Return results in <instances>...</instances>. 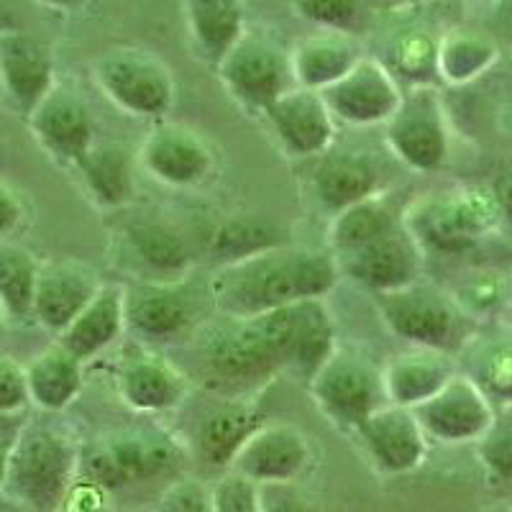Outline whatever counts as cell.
Wrapping results in <instances>:
<instances>
[{
    "label": "cell",
    "instance_id": "7402d4cb",
    "mask_svg": "<svg viewBox=\"0 0 512 512\" xmlns=\"http://www.w3.org/2000/svg\"><path fill=\"white\" fill-rule=\"evenodd\" d=\"M269 131L290 159H315L336 139V118L318 90L290 88L264 111Z\"/></svg>",
    "mask_w": 512,
    "mask_h": 512
},
{
    "label": "cell",
    "instance_id": "db71d44e",
    "mask_svg": "<svg viewBox=\"0 0 512 512\" xmlns=\"http://www.w3.org/2000/svg\"><path fill=\"white\" fill-rule=\"evenodd\" d=\"M131 512H154V510H131Z\"/></svg>",
    "mask_w": 512,
    "mask_h": 512
},
{
    "label": "cell",
    "instance_id": "ac0fdd59",
    "mask_svg": "<svg viewBox=\"0 0 512 512\" xmlns=\"http://www.w3.org/2000/svg\"><path fill=\"white\" fill-rule=\"evenodd\" d=\"M31 136L41 152L62 167H75L77 159L98 141L95 118L88 100L72 85L57 82L26 118Z\"/></svg>",
    "mask_w": 512,
    "mask_h": 512
},
{
    "label": "cell",
    "instance_id": "d590c367",
    "mask_svg": "<svg viewBox=\"0 0 512 512\" xmlns=\"http://www.w3.org/2000/svg\"><path fill=\"white\" fill-rule=\"evenodd\" d=\"M497 57V44L487 34L469 29L446 31L438 41V77L448 85H466L482 77Z\"/></svg>",
    "mask_w": 512,
    "mask_h": 512
},
{
    "label": "cell",
    "instance_id": "ba28073f",
    "mask_svg": "<svg viewBox=\"0 0 512 512\" xmlns=\"http://www.w3.org/2000/svg\"><path fill=\"white\" fill-rule=\"evenodd\" d=\"M210 292L192 287L190 277L177 282L126 285V333L146 346L187 341L208 320Z\"/></svg>",
    "mask_w": 512,
    "mask_h": 512
},
{
    "label": "cell",
    "instance_id": "4dcf8cb0",
    "mask_svg": "<svg viewBox=\"0 0 512 512\" xmlns=\"http://www.w3.org/2000/svg\"><path fill=\"white\" fill-rule=\"evenodd\" d=\"M464 377L472 379L495 408L512 405V328L474 331L456 354Z\"/></svg>",
    "mask_w": 512,
    "mask_h": 512
},
{
    "label": "cell",
    "instance_id": "f907efd6",
    "mask_svg": "<svg viewBox=\"0 0 512 512\" xmlns=\"http://www.w3.org/2000/svg\"><path fill=\"white\" fill-rule=\"evenodd\" d=\"M505 297H507V303L512 305V272H510V277L505 280Z\"/></svg>",
    "mask_w": 512,
    "mask_h": 512
},
{
    "label": "cell",
    "instance_id": "d6986e66",
    "mask_svg": "<svg viewBox=\"0 0 512 512\" xmlns=\"http://www.w3.org/2000/svg\"><path fill=\"white\" fill-rule=\"evenodd\" d=\"M402 85L382 59L364 57L331 88L323 90L328 111L346 126H384L402 100Z\"/></svg>",
    "mask_w": 512,
    "mask_h": 512
},
{
    "label": "cell",
    "instance_id": "ffe728a7",
    "mask_svg": "<svg viewBox=\"0 0 512 512\" xmlns=\"http://www.w3.org/2000/svg\"><path fill=\"white\" fill-rule=\"evenodd\" d=\"M428 441L443 446L477 443L495 415V405L484 397L477 384L461 372L443 384L441 390L413 408Z\"/></svg>",
    "mask_w": 512,
    "mask_h": 512
},
{
    "label": "cell",
    "instance_id": "3957f363",
    "mask_svg": "<svg viewBox=\"0 0 512 512\" xmlns=\"http://www.w3.org/2000/svg\"><path fill=\"white\" fill-rule=\"evenodd\" d=\"M41 413L21 420L8 451L0 497L31 512H59L80 474L82 441L70 425Z\"/></svg>",
    "mask_w": 512,
    "mask_h": 512
},
{
    "label": "cell",
    "instance_id": "816d5d0a",
    "mask_svg": "<svg viewBox=\"0 0 512 512\" xmlns=\"http://www.w3.org/2000/svg\"><path fill=\"white\" fill-rule=\"evenodd\" d=\"M6 315H3V310H0V338H3V331H6Z\"/></svg>",
    "mask_w": 512,
    "mask_h": 512
},
{
    "label": "cell",
    "instance_id": "74e56055",
    "mask_svg": "<svg viewBox=\"0 0 512 512\" xmlns=\"http://www.w3.org/2000/svg\"><path fill=\"white\" fill-rule=\"evenodd\" d=\"M477 456L489 484L512 487V405L495 408L492 423L477 441Z\"/></svg>",
    "mask_w": 512,
    "mask_h": 512
},
{
    "label": "cell",
    "instance_id": "e575fe53",
    "mask_svg": "<svg viewBox=\"0 0 512 512\" xmlns=\"http://www.w3.org/2000/svg\"><path fill=\"white\" fill-rule=\"evenodd\" d=\"M36 256L16 244H0V310L6 323H34V290L39 277Z\"/></svg>",
    "mask_w": 512,
    "mask_h": 512
},
{
    "label": "cell",
    "instance_id": "cb8c5ba5",
    "mask_svg": "<svg viewBox=\"0 0 512 512\" xmlns=\"http://www.w3.org/2000/svg\"><path fill=\"white\" fill-rule=\"evenodd\" d=\"M100 280L98 269L82 259H57L39 267L34 290V323L54 338L70 326L72 320L88 308L98 295Z\"/></svg>",
    "mask_w": 512,
    "mask_h": 512
},
{
    "label": "cell",
    "instance_id": "f5cc1de1",
    "mask_svg": "<svg viewBox=\"0 0 512 512\" xmlns=\"http://www.w3.org/2000/svg\"><path fill=\"white\" fill-rule=\"evenodd\" d=\"M489 512H512V507L510 505H500V507H492Z\"/></svg>",
    "mask_w": 512,
    "mask_h": 512
},
{
    "label": "cell",
    "instance_id": "d6a6232c",
    "mask_svg": "<svg viewBox=\"0 0 512 512\" xmlns=\"http://www.w3.org/2000/svg\"><path fill=\"white\" fill-rule=\"evenodd\" d=\"M82 364L59 341L41 349L24 367L29 402L41 413H64L82 392Z\"/></svg>",
    "mask_w": 512,
    "mask_h": 512
},
{
    "label": "cell",
    "instance_id": "4fadbf2b",
    "mask_svg": "<svg viewBox=\"0 0 512 512\" xmlns=\"http://www.w3.org/2000/svg\"><path fill=\"white\" fill-rule=\"evenodd\" d=\"M280 351L285 372L308 384L320 364L336 351V323L326 300H303L259 315Z\"/></svg>",
    "mask_w": 512,
    "mask_h": 512
},
{
    "label": "cell",
    "instance_id": "4316f807",
    "mask_svg": "<svg viewBox=\"0 0 512 512\" xmlns=\"http://www.w3.org/2000/svg\"><path fill=\"white\" fill-rule=\"evenodd\" d=\"M456 372L459 364L454 354L431 346H408L392 354L382 367L384 395L390 405L413 410L431 400Z\"/></svg>",
    "mask_w": 512,
    "mask_h": 512
},
{
    "label": "cell",
    "instance_id": "5b68a950",
    "mask_svg": "<svg viewBox=\"0 0 512 512\" xmlns=\"http://www.w3.org/2000/svg\"><path fill=\"white\" fill-rule=\"evenodd\" d=\"M185 441L159 425H126L82 443L80 474L105 492L164 477L182 461Z\"/></svg>",
    "mask_w": 512,
    "mask_h": 512
},
{
    "label": "cell",
    "instance_id": "603a6c76",
    "mask_svg": "<svg viewBox=\"0 0 512 512\" xmlns=\"http://www.w3.org/2000/svg\"><path fill=\"white\" fill-rule=\"evenodd\" d=\"M354 433L374 472L382 477L415 472L428 454V438L413 410L390 402L361 420Z\"/></svg>",
    "mask_w": 512,
    "mask_h": 512
},
{
    "label": "cell",
    "instance_id": "681fc988",
    "mask_svg": "<svg viewBox=\"0 0 512 512\" xmlns=\"http://www.w3.org/2000/svg\"><path fill=\"white\" fill-rule=\"evenodd\" d=\"M36 3L44 8H52V11H75L85 0H36Z\"/></svg>",
    "mask_w": 512,
    "mask_h": 512
},
{
    "label": "cell",
    "instance_id": "f35d334b",
    "mask_svg": "<svg viewBox=\"0 0 512 512\" xmlns=\"http://www.w3.org/2000/svg\"><path fill=\"white\" fill-rule=\"evenodd\" d=\"M269 246L277 244L272 241V233L264 223L251 221V218H236V221H228L218 228L210 249H213L216 259L221 256V264H228L256 254V251L269 249Z\"/></svg>",
    "mask_w": 512,
    "mask_h": 512
},
{
    "label": "cell",
    "instance_id": "f1b7e54d",
    "mask_svg": "<svg viewBox=\"0 0 512 512\" xmlns=\"http://www.w3.org/2000/svg\"><path fill=\"white\" fill-rule=\"evenodd\" d=\"M136 167V154L126 144L98 139L77 159L72 172L95 208L121 210L134 200Z\"/></svg>",
    "mask_w": 512,
    "mask_h": 512
},
{
    "label": "cell",
    "instance_id": "5bb4252c",
    "mask_svg": "<svg viewBox=\"0 0 512 512\" xmlns=\"http://www.w3.org/2000/svg\"><path fill=\"white\" fill-rule=\"evenodd\" d=\"M136 162L152 180L177 190H190L213 177L216 152L198 128L162 118L141 141Z\"/></svg>",
    "mask_w": 512,
    "mask_h": 512
},
{
    "label": "cell",
    "instance_id": "30bf717a",
    "mask_svg": "<svg viewBox=\"0 0 512 512\" xmlns=\"http://www.w3.org/2000/svg\"><path fill=\"white\" fill-rule=\"evenodd\" d=\"M308 392L328 423L349 433H354L356 425L374 410L387 405L382 367H374L372 361L344 346H336L308 379Z\"/></svg>",
    "mask_w": 512,
    "mask_h": 512
},
{
    "label": "cell",
    "instance_id": "bcb514c9",
    "mask_svg": "<svg viewBox=\"0 0 512 512\" xmlns=\"http://www.w3.org/2000/svg\"><path fill=\"white\" fill-rule=\"evenodd\" d=\"M105 495H108V492L100 489L98 484L77 477L75 484L70 487V492L64 495L59 512H103Z\"/></svg>",
    "mask_w": 512,
    "mask_h": 512
},
{
    "label": "cell",
    "instance_id": "ee69618b",
    "mask_svg": "<svg viewBox=\"0 0 512 512\" xmlns=\"http://www.w3.org/2000/svg\"><path fill=\"white\" fill-rule=\"evenodd\" d=\"M29 405L26 374L11 356L0 354V415H18Z\"/></svg>",
    "mask_w": 512,
    "mask_h": 512
},
{
    "label": "cell",
    "instance_id": "9a60e30c",
    "mask_svg": "<svg viewBox=\"0 0 512 512\" xmlns=\"http://www.w3.org/2000/svg\"><path fill=\"white\" fill-rule=\"evenodd\" d=\"M113 384L121 402L134 413H167L180 408L190 395V379L175 359L157 346L134 341L123 349L113 372Z\"/></svg>",
    "mask_w": 512,
    "mask_h": 512
},
{
    "label": "cell",
    "instance_id": "7dc6e473",
    "mask_svg": "<svg viewBox=\"0 0 512 512\" xmlns=\"http://www.w3.org/2000/svg\"><path fill=\"white\" fill-rule=\"evenodd\" d=\"M489 190L495 195L497 208L502 213V221L512 223V162L502 164L495 180L489 182Z\"/></svg>",
    "mask_w": 512,
    "mask_h": 512
},
{
    "label": "cell",
    "instance_id": "ab89813d",
    "mask_svg": "<svg viewBox=\"0 0 512 512\" xmlns=\"http://www.w3.org/2000/svg\"><path fill=\"white\" fill-rule=\"evenodd\" d=\"M300 18L318 29L351 31L359 21L361 0H287Z\"/></svg>",
    "mask_w": 512,
    "mask_h": 512
},
{
    "label": "cell",
    "instance_id": "9c48e42d",
    "mask_svg": "<svg viewBox=\"0 0 512 512\" xmlns=\"http://www.w3.org/2000/svg\"><path fill=\"white\" fill-rule=\"evenodd\" d=\"M387 149L418 175L441 172L451 154L446 105L436 85H415L402 93L397 111L384 123Z\"/></svg>",
    "mask_w": 512,
    "mask_h": 512
},
{
    "label": "cell",
    "instance_id": "8d00e7d4",
    "mask_svg": "<svg viewBox=\"0 0 512 512\" xmlns=\"http://www.w3.org/2000/svg\"><path fill=\"white\" fill-rule=\"evenodd\" d=\"M438 41L441 36H433L428 31H408L392 44L390 64L387 70L395 75V80L415 85H433V77H438Z\"/></svg>",
    "mask_w": 512,
    "mask_h": 512
},
{
    "label": "cell",
    "instance_id": "11a10c76",
    "mask_svg": "<svg viewBox=\"0 0 512 512\" xmlns=\"http://www.w3.org/2000/svg\"><path fill=\"white\" fill-rule=\"evenodd\" d=\"M510 507H512V505H510Z\"/></svg>",
    "mask_w": 512,
    "mask_h": 512
},
{
    "label": "cell",
    "instance_id": "d4e9b609",
    "mask_svg": "<svg viewBox=\"0 0 512 512\" xmlns=\"http://www.w3.org/2000/svg\"><path fill=\"white\" fill-rule=\"evenodd\" d=\"M267 423L254 400H233L213 395V405L200 413L192 446L195 456L210 469L228 472L246 441Z\"/></svg>",
    "mask_w": 512,
    "mask_h": 512
},
{
    "label": "cell",
    "instance_id": "7c38bea8",
    "mask_svg": "<svg viewBox=\"0 0 512 512\" xmlns=\"http://www.w3.org/2000/svg\"><path fill=\"white\" fill-rule=\"evenodd\" d=\"M113 262L134 282H177L192 277V251L175 226L159 218H131L111 233Z\"/></svg>",
    "mask_w": 512,
    "mask_h": 512
},
{
    "label": "cell",
    "instance_id": "44dd1931",
    "mask_svg": "<svg viewBox=\"0 0 512 512\" xmlns=\"http://www.w3.org/2000/svg\"><path fill=\"white\" fill-rule=\"evenodd\" d=\"M313 464L308 436L292 423H264L233 459L228 472L251 479L259 487H285L305 477Z\"/></svg>",
    "mask_w": 512,
    "mask_h": 512
},
{
    "label": "cell",
    "instance_id": "7a4b0ae2",
    "mask_svg": "<svg viewBox=\"0 0 512 512\" xmlns=\"http://www.w3.org/2000/svg\"><path fill=\"white\" fill-rule=\"evenodd\" d=\"M192 367L190 382H200L205 392L233 400H254L264 384L285 372L282 356L262 318H208L187 338Z\"/></svg>",
    "mask_w": 512,
    "mask_h": 512
},
{
    "label": "cell",
    "instance_id": "1f68e13d",
    "mask_svg": "<svg viewBox=\"0 0 512 512\" xmlns=\"http://www.w3.org/2000/svg\"><path fill=\"white\" fill-rule=\"evenodd\" d=\"M192 49L216 67L246 34L244 0H182Z\"/></svg>",
    "mask_w": 512,
    "mask_h": 512
},
{
    "label": "cell",
    "instance_id": "2e32d148",
    "mask_svg": "<svg viewBox=\"0 0 512 512\" xmlns=\"http://www.w3.org/2000/svg\"><path fill=\"white\" fill-rule=\"evenodd\" d=\"M57 82V59L47 41L21 29L0 31V98L13 116L26 121Z\"/></svg>",
    "mask_w": 512,
    "mask_h": 512
},
{
    "label": "cell",
    "instance_id": "83f0119b",
    "mask_svg": "<svg viewBox=\"0 0 512 512\" xmlns=\"http://www.w3.org/2000/svg\"><path fill=\"white\" fill-rule=\"evenodd\" d=\"M367 57L354 31L318 29L292 47L290 70L297 88L323 93Z\"/></svg>",
    "mask_w": 512,
    "mask_h": 512
},
{
    "label": "cell",
    "instance_id": "c3c4849f",
    "mask_svg": "<svg viewBox=\"0 0 512 512\" xmlns=\"http://www.w3.org/2000/svg\"><path fill=\"white\" fill-rule=\"evenodd\" d=\"M18 425L21 420L13 423V415H0V487H3V477H6V464H8V451L13 446Z\"/></svg>",
    "mask_w": 512,
    "mask_h": 512
},
{
    "label": "cell",
    "instance_id": "7bdbcfd3",
    "mask_svg": "<svg viewBox=\"0 0 512 512\" xmlns=\"http://www.w3.org/2000/svg\"><path fill=\"white\" fill-rule=\"evenodd\" d=\"M454 297L456 303L461 305V310L474 320L479 315H487L505 297V282L492 280V274H477Z\"/></svg>",
    "mask_w": 512,
    "mask_h": 512
},
{
    "label": "cell",
    "instance_id": "f546056e",
    "mask_svg": "<svg viewBox=\"0 0 512 512\" xmlns=\"http://www.w3.org/2000/svg\"><path fill=\"white\" fill-rule=\"evenodd\" d=\"M126 333V285L103 282L98 295L54 341L88 364Z\"/></svg>",
    "mask_w": 512,
    "mask_h": 512
},
{
    "label": "cell",
    "instance_id": "8992f818",
    "mask_svg": "<svg viewBox=\"0 0 512 512\" xmlns=\"http://www.w3.org/2000/svg\"><path fill=\"white\" fill-rule=\"evenodd\" d=\"M372 297L387 331L408 346H431L456 356L474 333L472 318L456 297L423 280Z\"/></svg>",
    "mask_w": 512,
    "mask_h": 512
},
{
    "label": "cell",
    "instance_id": "60d3db41",
    "mask_svg": "<svg viewBox=\"0 0 512 512\" xmlns=\"http://www.w3.org/2000/svg\"><path fill=\"white\" fill-rule=\"evenodd\" d=\"M216 512H267L262 487L236 472H223L213 484Z\"/></svg>",
    "mask_w": 512,
    "mask_h": 512
},
{
    "label": "cell",
    "instance_id": "836d02e7",
    "mask_svg": "<svg viewBox=\"0 0 512 512\" xmlns=\"http://www.w3.org/2000/svg\"><path fill=\"white\" fill-rule=\"evenodd\" d=\"M400 221L402 218L392 213L382 195L349 205L331 218V228H328V246H331L333 259L349 256L359 251L361 246L372 244L374 239L395 228Z\"/></svg>",
    "mask_w": 512,
    "mask_h": 512
},
{
    "label": "cell",
    "instance_id": "b9f144b4",
    "mask_svg": "<svg viewBox=\"0 0 512 512\" xmlns=\"http://www.w3.org/2000/svg\"><path fill=\"white\" fill-rule=\"evenodd\" d=\"M154 512H216L213 487L198 477H180L159 495Z\"/></svg>",
    "mask_w": 512,
    "mask_h": 512
},
{
    "label": "cell",
    "instance_id": "8fae6325",
    "mask_svg": "<svg viewBox=\"0 0 512 512\" xmlns=\"http://www.w3.org/2000/svg\"><path fill=\"white\" fill-rule=\"evenodd\" d=\"M216 75L226 93L246 113L264 116L269 105L295 88L290 52L267 34L246 31L239 44L216 64Z\"/></svg>",
    "mask_w": 512,
    "mask_h": 512
},
{
    "label": "cell",
    "instance_id": "6da1fadb",
    "mask_svg": "<svg viewBox=\"0 0 512 512\" xmlns=\"http://www.w3.org/2000/svg\"><path fill=\"white\" fill-rule=\"evenodd\" d=\"M341 280L331 251L269 246L218 267L208 292L216 315L254 318L303 300H323Z\"/></svg>",
    "mask_w": 512,
    "mask_h": 512
},
{
    "label": "cell",
    "instance_id": "52a82bcc",
    "mask_svg": "<svg viewBox=\"0 0 512 512\" xmlns=\"http://www.w3.org/2000/svg\"><path fill=\"white\" fill-rule=\"evenodd\" d=\"M95 88L134 118L162 121L177 100V82L159 54L134 44L105 49L90 64Z\"/></svg>",
    "mask_w": 512,
    "mask_h": 512
},
{
    "label": "cell",
    "instance_id": "e0dca14e",
    "mask_svg": "<svg viewBox=\"0 0 512 512\" xmlns=\"http://www.w3.org/2000/svg\"><path fill=\"white\" fill-rule=\"evenodd\" d=\"M336 264L341 277L377 295L423 280L425 251L405 221H400L372 244L336 259Z\"/></svg>",
    "mask_w": 512,
    "mask_h": 512
},
{
    "label": "cell",
    "instance_id": "f6af8a7d",
    "mask_svg": "<svg viewBox=\"0 0 512 512\" xmlns=\"http://www.w3.org/2000/svg\"><path fill=\"white\" fill-rule=\"evenodd\" d=\"M26 218H29V210L21 192L11 182L0 180V244H8L26 226Z\"/></svg>",
    "mask_w": 512,
    "mask_h": 512
},
{
    "label": "cell",
    "instance_id": "484cf974",
    "mask_svg": "<svg viewBox=\"0 0 512 512\" xmlns=\"http://www.w3.org/2000/svg\"><path fill=\"white\" fill-rule=\"evenodd\" d=\"M310 195L326 216H336L349 205L382 195V172L369 154L323 152L315 157Z\"/></svg>",
    "mask_w": 512,
    "mask_h": 512
},
{
    "label": "cell",
    "instance_id": "277c9868",
    "mask_svg": "<svg viewBox=\"0 0 512 512\" xmlns=\"http://www.w3.org/2000/svg\"><path fill=\"white\" fill-rule=\"evenodd\" d=\"M425 254L464 256L502 228V213L489 185H454L428 192L402 216Z\"/></svg>",
    "mask_w": 512,
    "mask_h": 512
}]
</instances>
